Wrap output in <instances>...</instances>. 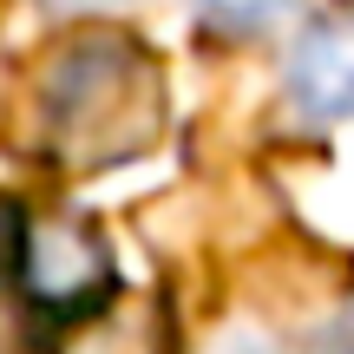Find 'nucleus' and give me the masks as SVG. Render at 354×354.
Listing matches in <instances>:
<instances>
[{"mask_svg": "<svg viewBox=\"0 0 354 354\" xmlns=\"http://www.w3.org/2000/svg\"><path fill=\"white\" fill-rule=\"evenodd\" d=\"M315 354H354V322H342V328L328 335V342H322Z\"/></svg>", "mask_w": 354, "mask_h": 354, "instance_id": "obj_8", "label": "nucleus"}, {"mask_svg": "<svg viewBox=\"0 0 354 354\" xmlns=\"http://www.w3.org/2000/svg\"><path fill=\"white\" fill-rule=\"evenodd\" d=\"M197 7H203V20L223 26V33H263V26L282 20L295 0H197Z\"/></svg>", "mask_w": 354, "mask_h": 354, "instance_id": "obj_5", "label": "nucleus"}, {"mask_svg": "<svg viewBox=\"0 0 354 354\" xmlns=\"http://www.w3.org/2000/svg\"><path fill=\"white\" fill-rule=\"evenodd\" d=\"M0 354H26V335H20V322L0 308Z\"/></svg>", "mask_w": 354, "mask_h": 354, "instance_id": "obj_7", "label": "nucleus"}, {"mask_svg": "<svg viewBox=\"0 0 354 354\" xmlns=\"http://www.w3.org/2000/svg\"><path fill=\"white\" fill-rule=\"evenodd\" d=\"M165 131V66L145 39L92 26L39 73V158L59 171H112L151 151Z\"/></svg>", "mask_w": 354, "mask_h": 354, "instance_id": "obj_1", "label": "nucleus"}, {"mask_svg": "<svg viewBox=\"0 0 354 354\" xmlns=\"http://www.w3.org/2000/svg\"><path fill=\"white\" fill-rule=\"evenodd\" d=\"M33 302V315L46 322H79L92 308L112 302V243L92 216L79 210H46V216H26V236H20V276H13Z\"/></svg>", "mask_w": 354, "mask_h": 354, "instance_id": "obj_2", "label": "nucleus"}, {"mask_svg": "<svg viewBox=\"0 0 354 354\" xmlns=\"http://www.w3.org/2000/svg\"><path fill=\"white\" fill-rule=\"evenodd\" d=\"M216 354H263V348H256V342H250V335H236V342H223V348H216Z\"/></svg>", "mask_w": 354, "mask_h": 354, "instance_id": "obj_9", "label": "nucleus"}, {"mask_svg": "<svg viewBox=\"0 0 354 354\" xmlns=\"http://www.w3.org/2000/svg\"><path fill=\"white\" fill-rule=\"evenodd\" d=\"M282 99L308 125L354 118V7L315 13L282 53Z\"/></svg>", "mask_w": 354, "mask_h": 354, "instance_id": "obj_3", "label": "nucleus"}, {"mask_svg": "<svg viewBox=\"0 0 354 354\" xmlns=\"http://www.w3.org/2000/svg\"><path fill=\"white\" fill-rule=\"evenodd\" d=\"M20 236H26V210L13 197H0V282L20 276Z\"/></svg>", "mask_w": 354, "mask_h": 354, "instance_id": "obj_6", "label": "nucleus"}, {"mask_svg": "<svg viewBox=\"0 0 354 354\" xmlns=\"http://www.w3.org/2000/svg\"><path fill=\"white\" fill-rule=\"evenodd\" d=\"M66 342L59 354H171V335H165V315L145 302H105L92 315L66 322Z\"/></svg>", "mask_w": 354, "mask_h": 354, "instance_id": "obj_4", "label": "nucleus"}]
</instances>
